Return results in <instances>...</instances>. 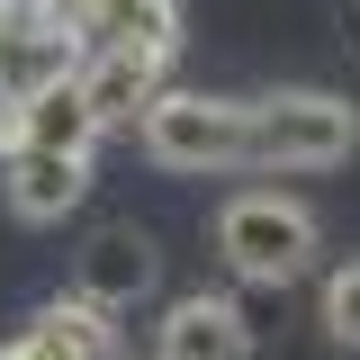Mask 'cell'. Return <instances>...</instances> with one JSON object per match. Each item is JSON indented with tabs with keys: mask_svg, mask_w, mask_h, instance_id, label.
I'll list each match as a JSON object with an SVG mask.
<instances>
[{
	"mask_svg": "<svg viewBox=\"0 0 360 360\" xmlns=\"http://www.w3.org/2000/svg\"><path fill=\"white\" fill-rule=\"evenodd\" d=\"M153 360H252V315L234 297H180L162 324H153Z\"/></svg>",
	"mask_w": 360,
	"mask_h": 360,
	"instance_id": "8",
	"label": "cell"
},
{
	"mask_svg": "<svg viewBox=\"0 0 360 360\" xmlns=\"http://www.w3.org/2000/svg\"><path fill=\"white\" fill-rule=\"evenodd\" d=\"M90 198V153H45V144H9V217L54 225Z\"/></svg>",
	"mask_w": 360,
	"mask_h": 360,
	"instance_id": "9",
	"label": "cell"
},
{
	"mask_svg": "<svg viewBox=\"0 0 360 360\" xmlns=\"http://www.w3.org/2000/svg\"><path fill=\"white\" fill-rule=\"evenodd\" d=\"M324 333H333L342 352H360V262H342L324 279Z\"/></svg>",
	"mask_w": 360,
	"mask_h": 360,
	"instance_id": "12",
	"label": "cell"
},
{
	"mask_svg": "<svg viewBox=\"0 0 360 360\" xmlns=\"http://www.w3.org/2000/svg\"><path fill=\"white\" fill-rule=\"evenodd\" d=\"M54 18L72 27V45H82V54H99V45L180 54V0H54Z\"/></svg>",
	"mask_w": 360,
	"mask_h": 360,
	"instance_id": "7",
	"label": "cell"
},
{
	"mask_svg": "<svg viewBox=\"0 0 360 360\" xmlns=\"http://www.w3.org/2000/svg\"><path fill=\"white\" fill-rule=\"evenodd\" d=\"M144 153L162 162V172H234L243 162V99H225V90H153L144 99Z\"/></svg>",
	"mask_w": 360,
	"mask_h": 360,
	"instance_id": "3",
	"label": "cell"
},
{
	"mask_svg": "<svg viewBox=\"0 0 360 360\" xmlns=\"http://www.w3.org/2000/svg\"><path fill=\"white\" fill-rule=\"evenodd\" d=\"M82 45L54 18V0H0V99H27L37 82L72 72Z\"/></svg>",
	"mask_w": 360,
	"mask_h": 360,
	"instance_id": "5",
	"label": "cell"
},
{
	"mask_svg": "<svg viewBox=\"0 0 360 360\" xmlns=\"http://www.w3.org/2000/svg\"><path fill=\"white\" fill-rule=\"evenodd\" d=\"M0 360H108V315L82 297H54L18 342H0Z\"/></svg>",
	"mask_w": 360,
	"mask_h": 360,
	"instance_id": "11",
	"label": "cell"
},
{
	"mask_svg": "<svg viewBox=\"0 0 360 360\" xmlns=\"http://www.w3.org/2000/svg\"><path fill=\"white\" fill-rule=\"evenodd\" d=\"M153 279H162V252H153V234L144 225H99L82 252H72V297L99 315H127L153 297Z\"/></svg>",
	"mask_w": 360,
	"mask_h": 360,
	"instance_id": "4",
	"label": "cell"
},
{
	"mask_svg": "<svg viewBox=\"0 0 360 360\" xmlns=\"http://www.w3.org/2000/svg\"><path fill=\"white\" fill-rule=\"evenodd\" d=\"M360 144V108L342 90H262L243 99V162L252 172H333Z\"/></svg>",
	"mask_w": 360,
	"mask_h": 360,
	"instance_id": "1",
	"label": "cell"
},
{
	"mask_svg": "<svg viewBox=\"0 0 360 360\" xmlns=\"http://www.w3.org/2000/svg\"><path fill=\"white\" fill-rule=\"evenodd\" d=\"M9 144H45V153H90V144H99V127H90V108H82V90H72V72H54V82H37L27 99H18Z\"/></svg>",
	"mask_w": 360,
	"mask_h": 360,
	"instance_id": "10",
	"label": "cell"
},
{
	"mask_svg": "<svg viewBox=\"0 0 360 360\" xmlns=\"http://www.w3.org/2000/svg\"><path fill=\"white\" fill-rule=\"evenodd\" d=\"M172 82V54H144V45H99V54H82L72 63V90H82L90 127H135L144 117V99Z\"/></svg>",
	"mask_w": 360,
	"mask_h": 360,
	"instance_id": "6",
	"label": "cell"
},
{
	"mask_svg": "<svg viewBox=\"0 0 360 360\" xmlns=\"http://www.w3.org/2000/svg\"><path fill=\"white\" fill-rule=\"evenodd\" d=\"M217 252H225L234 279L288 288V279L315 262V217L297 207V198H279V189H243V198L217 207Z\"/></svg>",
	"mask_w": 360,
	"mask_h": 360,
	"instance_id": "2",
	"label": "cell"
}]
</instances>
